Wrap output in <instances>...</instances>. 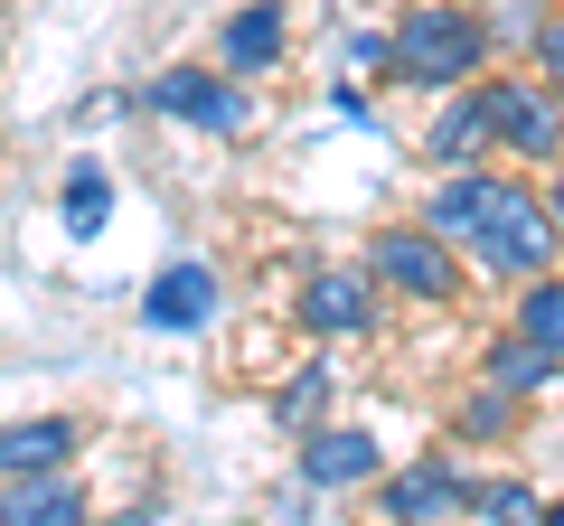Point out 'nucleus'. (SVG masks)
I'll return each mask as SVG.
<instances>
[{
	"instance_id": "obj_1",
	"label": "nucleus",
	"mask_w": 564,
	"mask_h": 526,
	"mask_svg": "<svg viewBox=\"0 0 564 526\" xmlns=\"http://www.w3.org/2000/svg\"><path fill=\"white\" fill-rule=\"evenodd\" d=\"M489 47H499V39H489L480 10H462V0H423V10H404V29H395V85H423V95L480 85Z\"/></svg>"
},
{
	"instance_id": "obj_2",
	"label": "nucleus",
	"mask_w": 564,
	"mask_h": 526,
	"mask_svg": "<svg viewBox=\"0 0 564 526\" xmlns=\"http://www.w3.org/2000/svg\"><path fill=\"white\" fill-rule=\"evenodd\" d=\"M470 254H480V273H499V283L555 273V254H564V226H555V207H545V188L499 179V198H489V226L470 235Z\"/></svg>"
},
{
	"instance_id": "obj_3",
	"label": "nucleus",
	"mask_w": 564,
	"mask_h": 526,
	"mask_svg": "<svg viewBox=\"0 0 564 526\" xmlns=\"http://www.w3.org/2000/svg\"><path fill=\"white\" fill-rule=\"evenodd\" d=\"M141 103L170 113V122H188V132H207V142L254 132V103H245V76H236V66H161V76L141 85Z\"/></svg>"
},
{
	"instance_id": "obj_4",
	"label": "nucleus",
	"mask_w": 564,
	"mask_h": 526,
	"mask_svg": "<svg viewBox=\"0 0 564 526\" xmlns=\"http://www.w3.org/2000/svg\"><path fill=\"white\" fill-rule=\"evenodd\" d=\"M367 273H377L386 292H404V302H462V263H452V244L433 235V226H386L377 244H367Z\"/></svg>"
},
{
	"instance_id": "obj_5",
	"label": "nucleus",
	"mask_w": 564,
	"mask_h": 526,
	"mask_svg": "<svg viewBox=\"0 0 564 526\" xmlns=\"http://www.w3.org/2000/svg\"><path fill=\"white\" fill-rule=\"evenodd\" d=\"M489 151H518V161H555L564 151V95L555 85H527V76H489Z\"/></svg>"
},
{
	"instance_id": "obj_6",
	"label": "nucleus",
	"mask_w": 564,
	"mask_h": 526,
	"mask_svg": "<svg viewBox=\"0 0 564 526\" xmlns=\"http://www.w3.org/2000/svg\"><path fill=\"white\" fill-rule=\"evenodd\" d=\"M377 517H470V470L452 461V451H423L414 470H395V480H377Z\"/></svg>"
},
{
	"instance_id": "obj_7",
	"label": "nucleus",
	"mask_w": 564,
	"mask_h": 526,
	"mask_svg": "<svg viewBox=\"0 0 564 526\" xmlns=\"http://www.w3.org/2000/svg\"><path fill=\"white\" fill-rule=\"evenodd\" d=\"M367 480H386L377 432H358V424H311L302 432V489H367Z\"/></svg>"
},
{
	"instance_id": "obj_8",
	"label": "nucleus",
	"mask_w": 564,
	"mask_h": 526,
	"mask_svg": "<svg viewBox=\"0 0 564 526\" xmlns=\"http://www.w3.org/2000/svg\"><path fill=\"white\" fill-rule=\"evenodd\" d=\"M377 273H311L302 283V320L321 329V339H358V329H377Z\"/></svg>"
},
{
	"instance_id": "obj_9",
	"label": "nucleus",
	"mask_w": 564,
	"mask_h": 526,
	"mask_svg": "<svg viewBox=\"0 0 564 526\" xmlns=\"http://www.w3.org/2000/svg\"><path fill=\"white\" fill-rule=\"evenodd\" d=\"M76 517H85L76 461H66V470H20V480H0V526H76Z\"/></svg>"
},
{
	"instance_id": "obj_10",
	"label": "nucleus",
	"mask_w": 564,
	"mask_h": 526,
	"mask_svg": "<svg viewBox=\"0 0 564 526\" xmlns=\"http://www.w3.org/2000/svg\"><path fill=\"white\" fill-rule=\"evenodd\" d=\"M480 151H489V95H480V85H452L443 113L423 122V161L462 169V161H480Z\"/></svg>"
},
{
	"instance_id": "obj_11",
	"label": "nucleus",
	"mask_w": 564,
	"mask_h": 526,
	"mask_svg": "<svg viewBox=\"0 0 564 526\" xmlns=\"http://www.w3.org/2000/svg\"><path fill=\"white\" fill-rule=\"evenodd\" d=\"M141 320H151V329H207V320H217V273H207V263H170V273H151Z\"/></svg>"
},
{
	"instance_id": "obj_12",
	"label": "nucleus",
	"mask_w": 564,
	"mask_h": 526,
	"mask_svg": "<svg viewBox=\"0 0 564 526\" xmlns=\"http://www.w3.org/2000/svg\"><path fill=\"white\" fill-rule=\"evenodd\" d=\"M489 198H499V179H489V169H443V188H433V198H423V226H433V235L443 244H470L489 226Z\"/></svg>"
},
{
	"instance_id": "obj_13",
	"label": "nucleus",
	"mask_w": 564,
	"mask_h": 526,
	"mask_svg": "<svg viewBox=\"0 0 564 526\" xmlns=\"http://www.w3.org/2000/svg\"><path fill=\"white\" fill-rule=\"evenodd\" d=\"M217 66H236V76H263V66H282V0H236L217 29Z\"/></svg>"
},
{
	"instance_id": "obj_14",
	"label": "nucleus",
	"mask_w": 564,
	"mask_h": 526,
	"mask_svg": "<svg viewBox=\"0 0 564 526\" xmlns=\"http://www.w3.org/2000/svg\"><path fill=\"white\" fill-rule=\"evenodd\" d=\"M85 432L66 414H20V424H0V480H20V470H66L76 461Z\"/></svg>"
},
{
	"instance_id": "obj_15",
	"label": "nucleus",
	"mask_w": 564,
	"mask_h": 526,
	"mask_svg": "<svg viewBox=\"0 0 564 526\" xmlns=\"http://www.w3.org/2000/svg\"><path fill=\"white\" fill-rule=\"evenodd\" d=\"M555 366H564V348H545V339H527L518 320H508V339L489 348V376H499L508 395H545V385H555Z\"/></svg>"
},
{
	"instance_id": "obj_16",
	"label": "nucleus",
	"mask_w": 564,
	"mask_h": 526,
	"mask_svg": "<svg viewBox=\"0 0 564 526\" xmlns=\"http://www.w3.org/2000/svg\"><path fill=\"white\" fill-rule=\"evenodd\" d=\"M57 207H66V235H76V244H85V235H104V217H113V179H104L95 161L66 169V198H57Z\"/></svg>"
},
{
	"instance_id": "obj_17",
	"label": "nucleus",
	"mask_w": 564,
	"mask_h": 526,
	"mask_svg": "<svg viewBox=\"0 0 564 526\" xmlns=\"http://www.w3.org/2000/svg\"><path fill=\"white\" fill-rule=\"evenodd\" d=\"M508 320H518L527 339L564 348V273H527V292H518V310H508Z\"/></svg>"
},
{
	"instance_id": "obj_18",
	"label": "nucleus",
	"mask_w": 564,
	"mask_h": 526,
	"mask_svg": "<svg viewBox=\"0 0 564 526\" xmlns=\"http://www.w3.org/2000/svg\"><path fill=\"white\" fill-rule=\"evenodd\" d=\"M470 517L480 526H518V517H545V507H536L527 480H470Z\"/></svg>"
},
{
	"instance_id": "obj_19",
	"label": "nucleus",
	"mask_w": 564,
	"mask_h": 526,
	"mask_svg": "<svg viewBox=\"0 0 564 526\" xmlns=\"http://www.w3.org/2000/svg\"><path fill=\"white\" fill-rule=\"evenodd\" d=\"M321 405H329V376H321V366H302V376H292V385L273 395V414H282L292 432H311V424H321Z\"/></svg>"
},
{
	"instance_id": "obj_20",
	"label": "nucleus",
	"mask_w": 564,
	"mask_h": 526,
	"mask_svg": "<svg viewBox=\"0 0 564 526\" xmlns=\"http://www.w3.org/2000/svg\"><path fill=\"white\" fill-rule=\"evenodd\" d=\"M536 29H545V10H536V0H499V10H489V39H508V47H527Z\"/></svg>"
},
{
	"instance_id": "obj_21",
	"label": "nucleus",
	"mask_w": 564,
	"mask_h": 526,
	"mask_svg": "<svg viewBox=\"0 0 564 526\" xmlns=\"http://www.w3.org/2000/svg\"><path fill=\"white\" fill-rule=\"evenodd\" d=\"M527 57H536V76H545V85L564 95V20H545L536 39H527Z\"/></svg>"
},
{
	"instance_id": "obj_22",
	"label": "nucleus",
	"mask_w": 564,
	"mask_h": 526,
	"mask_svg": "<svg viewBox=\"0 0 564 526\" xmlns=\"http://www.w3.org/2000/svg\"><path fill=\"white\" fill-rule=\"evenodd\" d=\"M545 207H555V226H564V169H555V179H545Z\"/></svg>"
}]
</instances>
